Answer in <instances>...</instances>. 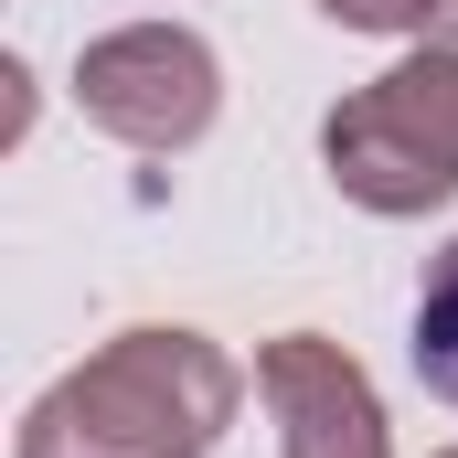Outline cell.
Here are the masks:
<instances>
[{
  "instance_id": "2",
  "label": "cell",
  "mask_w": 458,
  "mask_h": 458,
  "mask_svg": "<svg viewBox=\"0 0 458 458\" xmlns=\"http://www.w3.org/2000/svg\"><path fill=\"white\" fill-rule=\"evenodd\" d=\"M320 160L342 182V203L405 225L458 203V0H437V21L416 32L405 64H384L373 86H352L320 117Z\"/></svg>"
},
{
  "instance_id": "5",
  "label": "cell",
  "mask_w": 458,
  "mask_h": 458,
  "mask_svg": "<svg viewBox=\"0 0 458 458\" xmlns=\"http://www.w3.org/2000/svg\"><path fill=\"white\" fill-rule=\"evenodd\" d=\"M416 384L437 394V405H458V234L427 256V288H416Z\"/></svg>"
},
{
  "instance_id": "4",
  "label": "cell",
  "mask_w": 458,
  "mask_h": 458,
  "mask_svg": "<svg viewBox=\"0 0 458 458\" xmlns=\"http://www.w3.org/2000/svg\"><path fill=\"white\" fill-rule=\"evenodd\" d=\"M256 405L277 416V458H394L373 373L342 342H320V331L256 342Z\"/></svg>"
},
{
  "instance_id": "3",
  "label": "cell",
  "mask_w": 458,
  "mask_h": 458,
  "mask_svg": "<svg viewBox=\"0 0 458 458\" xmlns=\"http://www.w3.org/2000/svg\"><path fill=\"white\" fill-rule=\"evenodd\" d=\"M75 107H86V128L171 160L225 117V64L192 21H117L75 54Z\"/></svg>"
},
{
  "instance_id": "1",
  "label": "cell",
  "mask_w": 458,
  "mask_h": 458,
  "mask_svg": "<svg viewBox=\"0 0 458 458\" xmlns=\"http://www.w3.org/2000/svg\"><path fill=\"white\" fill-rule=\"evenodd\" d=\"M234 405H245V362L225 342L182 320H139L32 394L11 458H214Z\"/></svg>"
},
{
  "instance_id": "7",
  "label": "cell",
  "mask_w": 458,
  "mask_h": 458,
  "mask_svg": "<svg viewBox=\"0 0 458 458\" xmlns=\"http://www.w3.org/2000/svg\"><path fill=\"white\" fill-rule=\"evenodd\" d=\"M437 458H458V448H437Z\"/></svg>"
},
{
  "instance_id": "6",
  "label": "cell",
  "mask_w": 458,
  "mask_h": 458,
  "mask_svg": "<svg viewBox=\"0 0 458 458\" xmlns=\"http://www.w3.org/2000/svg\"><path fill=\"white\" fill-rule=\"evenodd\" d=\"M320 21H342V32H427L437 0H320Z\"/></svg>"
}]
</instances>
